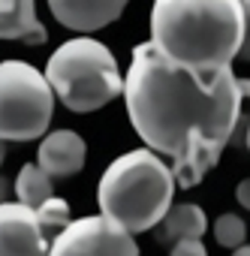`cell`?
Here are the masks:
<instances>
[{"label": "cell", "instance_id": "d6986e66", "mask_svg": "<svg viewBox=\"0 0 250 256\" xmlns=\"http://www.w3.org/2000/svg\"><path fill=\"white\" fill-rule=\"evenodd\" d=\"M232 256H250V244H241V247H238Z\"/></svg>", "mask_w": 250, "mask_h": 256}, {"label": "cell", "instance_id": "30bf717a", "mask_svg": "<svg viewBox=\"0 0 250 256\" xmlns=\"http://www.w3.org/2000/svg\"><path fill=\"white\" fill-rule=\"evenodd\" d=\"M46 28L34 0H0V40H22L28 46L46 42Z\"/></svg>", "mask_w": 250, "mask_h": 256}, {"label": "cell", "instance_id": "44dd1931", "mask_svg": "<svg viewBox=\"0 0 250 256\" xmlns=\"http://www.w3.org/2000/svg\"><path fill=\"white\" fill-rule=\"evenodd\" d=\"M244 12H247V18H250V0H247V4H244Z\"/></svg>", "mask_w": 250, "mask_h": 256}, {"label": "cell", "instance_id": "8fae6325", "mask_svg": "<svg viewBox=\"0 0 250 256\" xmlns=\"http://www.w3.org/2000/svg\"><path fill=\"white\" fill-rule=\"evenodd\" d=\"M205 211L193 202H184V205H172L169 214L160 220V241H169V244H178V241H202L205 235Z\"/></svg>", "mask_w": 250, "mask_h": 256}, {"label": "cell", "instance_id": "e0dca14e", "mask_svg": "<svg viewBox=\"0 0 250 256\" xmlns=\"http://www.w3.org/2000/svg\"><path fill=\"white\" fill-rule=\"evenodd\" d=\"M244 16H247V12H244ZM238 58L250 60V18L244 22V40H241V52H238Z\"/></svg>", "mask_w": 250, "mask_h": 256}, {"label": "cell", "instance_id": "ac0fdd59", "mask_svg": "<svg viewBox=\"0 0 250 256\" xmlns=\"http://www.w3.org/2000/svg\"><path fill=\"white\" fill-rule=\"evenodd\" d=\"M6 193H10V184H6V178H0V205H4Z\"/></svg>", "mask_w": 250, "mask_h": 256}, {"label": "cell", "instance_id": "7c38bea8", "mask_svg": "<svg viewBox=\"0 0 250 256\" xmlns=\"http://www.w3.org/2000/svg\"><path fill=\"white\" fill-rule=\"evenodd\" d=\"M16 196H18L22 205H28V208L36 211L42 202H48L54 196L52 193V178L36 163H24L22 172H18V178H16Z\"/></svg>", "mask_w": 250, "mask_h": 256}, {"label": "cell", "instance_id": "52a82bcc", "mask_svg": "<svg viewBox=\"0 0 250 256\" xmlns=\"http://www.w3.org/2000/svg\"><path fill=\"white\" fill-rule=\"evenodd\" d=\"M52 241L34 208L22 202L0 205V256H48Z\"/></svg>", "mask_w": 250, "mask_h": 256}, {"label": "cell", "instance_id": "3957f363", "mask_svg": "<svg viewBox=\"0 0 250 256\" xmlns=\"http://www.w3.org/2000/svg\"><path fill=\"white\" fill-rule=\"evenodd\" d=\"M175 187L172 169L154 151H130L118 157L100 178V214L130 235L148 232L169 214Z\"/></svg>", "mask_w": 250, "mask_h": 256}, {"label": "cell", "instance_id": "5b68a950", "mask_svg": "<svg viewBox=\"0 0 250 256\" xmlns=\"http://www.w3.org/2000/svg\"><path fill=\"white\" fill-rule=\"evenodd\" d=\"M54 90L24 60L0 64V142H30L52 124Z\"/></svg>", "mask_w": 250, "mask_h": 256}, {"label": "cell", "instance_id": "ba28073f", "mask_svg": "<svg viewBox=\"0 0 250 256\" xmlns=\"http://www.w3.org/2000/svg\"><path fill=\"white\" fill-rule=\"evenodd\" d=\"M52 16L70 28V30H96V28H106L112 24L114 18H120L124 12V0H52Z\"/></svg>", "mask_w": 250, "mask_h": 256}, {"label": "cell", "instance_id": "2e32d148", "mask_svg": "<svg viewBox=\"0 0 250 256\" xmlns=\"http://www.w3.org/2000/svg\"><path fill=\"white\" fill-rule=\"evenodd\" d=\"M235 199L241 202V208H247V211H250V178H244V181L238 184V190H235Z\"/></svg>", "mask_w": 250, "mask_h": 256}, {"label": "cell", "instance_id": "7a4b0ae2", "mask_svg": "<svg viewBox=\"0 0 250 256\" xmlns=\"http://www.w3.org/2000/svg\"><path fill=\"white\" fill-rule=\"evenodd\" d=\"M244 22L238 0H157L148 42L172 66L217 78L241 52Z\"/></svg>", "mask_w": 250, "mask_h": 256}, {"label": "cell", "instance_id": "9a60e30c", "mask_svg": "<svg viewBox=\"0 0 250 256\" xmlns=\"http://www.w3.org/2000/svg\"><path fill=\"white\" fill-rule=\"evenodd\" d=\"M169 256H208V253H205L202 241H178V244H172Z\"/></svg>", "mask_w": 250, "mask_h": 256}, {"label": "cell", "instance_id": "ffe728a7", "mask_svg": "<svg viewBox=\"0 0 250 256\" xmlns=\"http://www.w3.org/2000/svg\"><path fill=\"white\" fill-rule=\"evenodd\" d=\"M4 157H6V142H0V163H4Z\"/></svg>", "mask_w": 250, "mask_h": 256}, {"label": "cell", "instance_id": "9c48e42d", "mask_svg": "<svg viewBox=\"0 0 250 256\" xmlns=\"http://www.w3.org/2000/svg\"><path fill=\"white\" fill-rule=\"evenodd\" d=\"M36 166L54 181V178H70L84 166V139L72 130H54L42 139Z\"/></svg>", "mask_w": 250, "mask_h": 256}, {"label": "cell", "instance_id": "8992f818", "mask_svg": "<svg viewBox=\"0 0 250 256\" xmlns=\"http://www.w3.org/2000/svg\"><path fill=\"white\" fill-rule=\"evenodd\" d=\"M48 256H139V247L130 232L102 214L72 220L54 241Z\"/></svg>", "mask_w": 250, "mask_h": 256}, {"label": "cell", "instance_id": "5bb4252c", "mask_svg": "<svg viewBox=\"0 0 250 256\" xmlns=\"http://www.w3.org/2000/svg\"><path fill=\"white\" fill-rule=\"evenodd\" d=\"M214 238L223 244V247H241L244 238H247V226L238 214H220L217 223H214Z\"/></svg>", "mask_w": 250, "mask_h": 256}, {"label": "cell", "instance_id": "7402d4cb", "mask_svg": "<svg viewBox=\"0 0 250 256\" xmlns=\"http://www.w3.org/2000/svg\"><path fill=\"white\" fill-rule=\"evenodd\" d=\"M247 148H250V126H247Z\"/></svg>", "mask_w": 250, "mask_h": 256}, {"label": "cell", "instance_id": "277c9868", "mask_svg": "<svg viewBox=\"0 0 250 256\" xmlns=\"http://www.w3.org/2000/svg\"><path fill=\"white\" fill-rule=\"evenodd\" d=\"M46 82L72 112L102 108L118 94H124V76L114 54L90 36L64 42L46 64Z\"/></svg>", "mask_w": 250, "mask_h": 256}, {"label": "cell", "instance_id": "4fadbf2b", "mask_svg": "<svg viewBox=\"0 0 250 256\" xmlns=\"http://www.w3.org/2000/svg\"><path fill=\"white\" fill-rule=\"evenodd\" d=\"M36 217H40V226H42V232L46 235H60L72 220H70V205L64 202V199H58V196H52L48 202H42L40 208H36Z\"/></svg>", "mask_w": 250, "mask_h": 256}, {"label": "cell", "instance_id": "6da1fadb", "mask_svg": "<svg viewBox=\"0 0 250 256\" xmlns=\"http://www.w3.org/2000/svg\"><path fill=\"white\" fill-rule=\"evenodd\" d=\"M244 96H250V82L238 78L232 66L217 78H202L163 60L151 42L133 48L130 72L124 76L130 124L148 151L169 157L175 184L184 190L220 163Z\"/></svg>", "mask_w": 250, "mask_h": 256}]
</instances>
